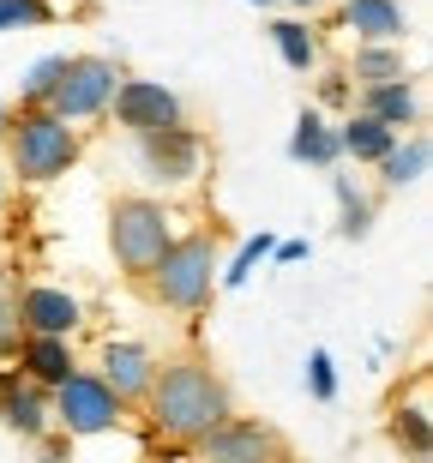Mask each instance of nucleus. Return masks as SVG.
<instances>
[{"instance_id":"nucleus-1","label":"nucleus","mask_w":433,"mask_h":463,"mask_svg":"<svg viewBox=\"0 0 433 463\" xmlns=\"http://www.w3.org/2000/svg\"><path fill=\"white\" fill-rule=\"evenodd\" d=\"M151 415L163 433H181V439H205L229 421V392L223 379L199 367V361H181L163 379H151Z\"/></svg>"},{"instance_id":"nucleus-2","label":"nucleus","mask_w":433,"mask_h":463,"mask_svg":"<svg viewBox=\"0 0 433 463\" xmlns=\"http://www.w3.org/2000/svg\"><path fill=\"white\" fill-rule=\"evenodd\" d=\"M72 156H79V133H72L61 115L31 109V115L18 120V133H13V169L24 175V181H54V175H67Z\"/></svg>"},{"instance_id":"nucleus-3","label":"nucleus","mask_w":433,"mask_h":463,"mask_svg":"<svg viewBox=\"0 0 433 463\" xmlns=\"http://www.w3.org/2000/svg\"><path fill=\"white\" fill-rule=\"evenodd\" d=\"M108 241H115V259H121L127 271H151L174 241L169 211L151 205V199H115V211H108Z\"/></svg>"},{"instance_id":"nucleus-4","label":"nucleus","mask_w":433,"mask_h":463,"mask_svg":"<svg viewBox=\"0 0 433 463\" xmlns=\"http://www.w3.org/2000/svg\"><path fill=\"white\" fill-rule=\"evenodd\" d=\"M211 271H217V247H211V235L169 241V253L156 259L151 289H156L163 307H199V301L211 295Z\"/></svg>"},{"instance_id":"nucleus-5","label":"nucleus","mask_w":433,"mask_h":463,"mask_svg":"<svg viewBox=\"0 0 433 463\" xmlns=\"http://www.w3.org/2000/svg\"><path fill=\"white\" fill-rule=\"evenodd\" d=\"M108 97H115V67H108V61H67L61 85L49 90V115L85 120V115H97Z\"/></svg>"},{"instance_id":"nucleus-6","label":"nucleus","mask_w":433,"mask_h":463,"mask_svg":"<svg viewBox=\"0 0 433 463\" xmlns=\"http://www.w3.org/2000/svg\"><path fill=\"white\" fill-rule=\"evenodd\" d=\"M61 392V421H67V433H103L121 421V397L108 392L103 379H90V373H72L67 385H54Z\"/></svg>"},{"instance_id":"nucleus-7","label":"nucleus","mask_w":433,"mask_h":463,"mask_svg":"<svg viewBox=\"0 0 433 463\" xmlns=\"http://www.w3.org/2000/svg\"><path fill=\"white\" fill-rule=\"evenodd\" d=\"M115 115H121L127 133H163V127H181V103H174V90L151 85V79H121L115 85Z\"/></svg>"},{"instance_id":"nucleus-8","label":"nucleus","mask_w":433,"mask_h":463,"mask_svg":"<svg viewBox=\"0 0 433 463\" xmlns=\"http://www.w3.org/2000/svg\"><path fill=\"white\" fill-rule=\"evenodd\" d=\"M145 169H151V181H187V175L199 169V138H193L187 127L151 133L145 138Z\"/></svg>"},{"instance_id":"nucleus-9","label":"nucleus","mask_w":433,"mask_h":463,"mask_svg":"<svg viewBox=\"0 0 433 463\" xmlns=\"http://www.w3.org/2000/svg\"><path fill=\"white\" fill-rule=\"evenodd\" d=\"M18 319L31 326V337H67V331L79 326V301H72L67 289H24Z\"/></svg>"},{"instance_id":"nucleus-10","label":"nucleus","mask_w":433,"mask_h":463,"mask_svg":"<svg viewBox=\"0 0 433 463\" xmlns=\"http://www.w3.org/2000/svg\"><path fill=\"white\" fill-rule=\"evenodd\" d=\"M205 458L211 463H265L271 458V433L265 428H253V421H235V428H217V433H205Z\"/></svg>"},{"instance_id":"nucleus-11","label":"nucleus","mask_w":433,"mask_h":463,"mask_svg":"<svg viewBox=\"0 0 433 463\" xmlns=\"http://www.w3.org/2000/svg\"><path fill=\"white\" fill-rule=\"evenodd\" d=\"M0 415H6V428L24 433V439H36V433L49 428V403L36 397L31 379H13V373H0Z\"/></svg>"},{"instance_id":"nucleus-12","label":"nucleus","mask_w":433,"mask_h":463,"mask_svg":"<svg viewBox=\"0 0 433 463\" xmlns=\"http://www.w3.org/2000/svg\"><path fill=\"white\" fill-rule=\"evenodd\" d=\"M103 385L115 397L151 392V349H145V344H108V355H103Z\"/></svg>"},{"instance_id":"nucleus-13","label":"nucleus","mask_w":433,"mask_h":463,"mask_svg":"<svg viewBox=\"0 0 433 463\" xmlns=\"http://www.w3.org/2000/svg\"><path fill=\"white\" fill-rule=\"evenodd\" d=\"M344 18H349V31H362L367 43H391V36H403V6L398 0H349Z\"/></svg>"},{"instance_id":"nucleus-14","label":"nucleus","mask_w":433,"mask_h":463,"mask_svg":"<svg viewBox=\"0 0 433 463\" xmlns=\"http://www.w3.org/2000/svg\"><path fill=\"white\" fill-rule=\"evenodd\" d=\"M24 373H31L36 385H67L72 379L67 337H31V344H24Z\"/></svg>"},{"instance_id":"nucleus-15","label":"nucleus","mask_w":433,"mask_h":463,"mask_svg":"<svg viewBox=\"0 0 433 463\" xmlns=\"http://www.w3.org/2000/svg\"><path fill=\"white\" fill-rule=\"evenodd\" d=\"M391 145H398V133H391V127H380L373 115H355V120L344 127V133H337V151L362 156V163H380V156L391 151Z\"/></svg>"},{"instance_id":"nucleus-16","label":"nucleus","mask_w":433,"mask_h":463,"mask_svg":"<svg viewBox=\"0 0 433 463\" xmlns=\"http://www.w3.org/2000/svg\"><path fill=\"white\" fill-rule=\"evenodd\" d=\"M367 115L380 120V127H391V133H398V127H409V120H416V90L398 85V79H385V85L367 90Z\"/></svg>"},{"instance_id":"nucleus-17","label":"nucleus","mask_w":433,"mask_h":463,"mask_svg":"<svg viewBox=\"0 0 433 463\" xmlns=\"http://www.w3.org/2000/svg\"><path fill=\"white\" fill-rule=\"evenodd\" d=\"M289 156H301V163H319V169H331L337 163V133H331L319 115H301V127H295V138H289Z\"/></svg>"},{"instance_id":"nucleus-18","label":"nucleus","mask_w":433,"mask_h":463,"mask_svg":"<svg viewBox=\"0 0 433 463\" xmlns=\"http://www.w3.org/2000/svg\"><path fill=\"white\" fill-rule=\"evenodd\" d=\"M271 36H278V54L289 61L295 72H307L313 61H319V43H313L307 24H295V18H283V24H271Z\"/></svg>"},{"instance_id":"nucleus-19","label":"nucleus","mask_w":433,"mask_h":463,"mask_svg":"<svg viewBox=\"0 0 433 463\" xmlns=\"http://www.w3.org/2000/svg\"><path fill=\"white\" fill-rule=\"evenodd\" d=\"M380 163H385V181H391V187H403V181H416V175L428 169V138H409V145H391V151H385Z\"/></svg>"},{"instance_id":"nucleus-20","label":"nucleus","mask_w":433,"mask_h":463,"mask_svg":"<svg viewBox=\"0 0 433 463\" xmlns=\"http://www.w3.org/2000/svg\"><path fill=\"white\" fill-rule=\"evenodd\" d=\"M391 439H398V446H409L416 451V458H428V410H398V421H391Z\"/></svg>"},{"instance_id":"nucleus-21","label":"nucleus","mask_w":433,"mask_h":463,"mask_svg":"<svg viewBox=\"0 0 433 463\" xmlns=\"http://www.w3.org/2000/svg\"><path fill=\"white\" fill-rule=\"evenodd\" d=\"M61 72H67V54H49V61H36L31 79H24V103H49V90L61 85Z\"/></svg>"},{"instance_id":"nucleus-22","label":"nucleus","mask_w":433,"mask_h":463,"mask_svg":"<svg viewBox=\"0 0 433 463\" xmlns=\"http://www.w3.org/2000/svg\"><path fill=\"white\" fill-rule=\"evenodd\" d=\"M355 72H362L367 85H385V79H403V61L391 49H362L355 54Z\"/></svg>"},{"instance_id":"nucleus-23","label":"nucleus","mask_w":433,"mask_h":463,"mask_svg":"<svg viewBox=\"0 0 433 463\" xmlns=\"http://www.w3.org/2000/svg\"><path fill=\"white\" fill-rule=\"evenodd\" d=\"M49 6L42 0H0V31H18V24H42Z\"/></svg>"},{"instance_id":"nucleus-24","label":"nucleus","mask_w":433,"mask_h":463,"mask_svg":"<svg viewBox=\"0 0 433 463\" xmlns=\"http://www.w3.org/2000/svg\"><path fill=\"white\" fill-rule=\"evenodd\" d=\"M18 331H24V319H18V295L6 289V277H0V349H13Z\"/></svg>"},{"instance_id":"nucleus-25","label":"nucleus","mask_w":433,"mask_h":463,"mask_svg":"<svg viewBox=\"0 0 433 463\" xmlns=\"http://www.w3.org/2000/svg\"><path fill=\"white\" fill-rule=\"evenodd\" d=\"M337 193H344V235H367V217H373L367 199H362V193H349L344 181H337Z\"/></svg>"},{"instance_id":"nucleus-26","label":"nucleus","mask_w":433,"mask_h":463,"mask_svg":"<svg viewBox=\"0 0 433 463\" xmlns=\"http://www.w3.org/2000/svg\"><path fill=\"white\" fill-rule=\"evenodd\" d=\"M265 253H271V235H259V241H247V247H241V259H235V265H229V283H241V277L253 271V265H259Z\"/></svg>"},{"instance_id":"nucleus-27","label":"nucleus","mask_w":433,"mask_h":463,"mask_svg":"<svg viewBox=\"0 0 433 463\" xmlns=\"http://www.w3.org/2000/svg\"><path fill=\"white\" fill-rule=\"evenodd\" d=\"M307 379H313V397H331V392H337V379H331V355H325V349H313Z\"/></svg>"},{"instance_id":"nucleus-28","label":"nucleus","mask_w":433,"mask_h":463,"mask_svg":"<svg viewBox=\"0 0 433 463\" xmlns=\"http://www.w3.org/2000/svg\"><path fill=\"white\" fill-rule=\"evenodd\" d=\"M295 6H313V0H295Z\"/></svg>"},{"instance_id":"nucleus-29","label":"nucleus","mask_w":433,"mask_h":463,"mask_svg":"<svg viewBox=\"0 0 433 463\" xmlns=\"http://www.w3.org/2000/svg\"><path fill=\"white\" fill-rule=\"evenodd\" d=\"M259 6H271V0H259Z\"/></svg>"}]
</instances>
